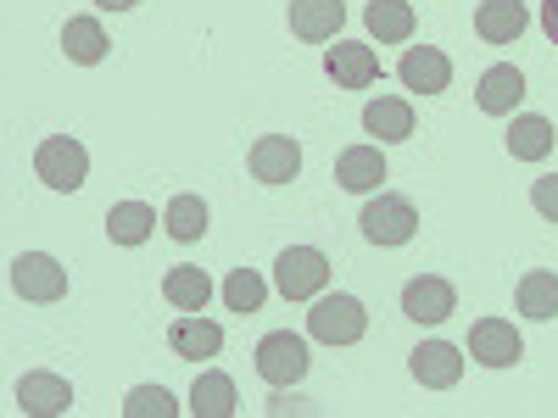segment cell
<instances>
[{"mask_svg": "<svg viewBox=\"0 0 558 418\" xmlns=\"http://www.w3.org/2000/svg\"><path fill=\"white\" fill-rule=\"evenodd\" d=\"M307 335L324 341V346H357L368 335V312L357 296H313V312H307Z\"/></svg>", "mask_w": 558, "mask_h": 418, "instance_id": "1", "label": "cell"}, {"mask_svg": "<svg viewBox=\"0 0 558 418\" xmlns=\"http://www.w3.org/2000/svg\"><path fill=\"white\" fill-rule=\"evenodd\" d=\"M274 285L286 302H313L330 291V257H324L318 246H291V251H279L274 262Z\"/></svg>", "mask_w": 558, "mask_h": 418, "instance_id": "2", "label": "cell"}, {"mask_svg": "<svg viewBox=\"0 0 558 418\" xmlns=\"http://www.w3.org/2000/svg\"><path fill=\"white\" fill-rule=\"evenodd\" d=\"M257 374L274 385V391H291L307 380V341L291 335V330H274L257 341Z\"/></svg>", "mask_w": 558, "mask_h": 418, "instance_id": "3", "label": "cell"}, {"mask_svg": "<svg viewBox=\"0 0 558 418\" xmlns=\"http://www.w3.org/2000/svg\"><path fill=\"white\" fill-rule=\"evenodd\" d=\"M34 173L51 184V190H78L89 179V151L73 134H51V139H39V151H34Z\"/></svg>", "mask_w": 558, "mask_h": 418, "instance_id": "4", "label": "cell"}, {"mask_svg": "<svg viewBox=\"0 0 558 418\" xmlns=\"http://www.w3.org/2000/svg\"><path fill=\"white\" fill-rule=\"evenodd\" d=\"M363 241L368 246H408L413 235H418V212H413V201L408 196H375L363 207Z\"/></svg>", "mask_w": 558, "mask_h": 418, "instance_id": "5", "label": "cell"}, {"mask_svg": "<svg viewBox=\"0 0 558 418\" xmlns=\"http://www.w3.org/2000/svg\"><path fill=\"white\" fill-rule=\"evenodd\" d=\"M12 291L23 302H62L68 296V268L51 251H23V257H12Z\"/></svg>", "mask_w": 558, "mask_h": 418, "instance_id": "6", "label": "cell"}, {"mask_svg": "<svg viewBox=\"0 0 558 418\" xmlns=\"http://www.w3.org/2000/svg\"><path fill=\"white\" fill-rule=\"evenodd\" d=\"M246 162H252V179L257 184H291L302 173V146H296L291 134H263V139H252Z\"/></svg>", "mask_w": 558, "mask_h": 418, "instance_id": "7", "label": "cell"}, {"mask_svg": "<svg viewBox=\"0 0 558 418\" xmlns=\"http://www.w3.org/2000/svg\"><path fill=\"white\" fill-rule=\"evenodd\" d=\"M470 357L481 368H514L525 357V341H520V330L508 318H481L470 330Z\"/></svg>", "mask_w": 558, "mask_h": 418, "instance_id": "8", "label": "cell"}, {"mask_svg": "<svg viewBox=\"0 0 558 418\" xmlns=\"http://www.w3.org/2000/svg\"><path fill=\"white\" fill-rule=\"evenodd\" d=\"M17 407L34 418H62V413H73V385L62 374H51V368H34V374L17 380Z\"/></svg>", "mask_w": 558, "mask_h": 418, "instance_id": "9", "label": "cell"}, {"mask_svg": "<svg viewBox=\"0 0 558 418\" xmlns=\"http://www.w3.org/2000/svg\"><path fill=\"white\" fill-rule=\"evenodd\" d=\"M402 312L413 323H441V318L458 312V291L447 285V279H436V273H418V279L402 285Z\"/></svg>", "mask_w": 558, "mask_h": 418, "instance_id": "10", "label": "cell"}, {"mask_svg": "<svg viewBox=\"0 0 558 418\" xmlns=\"http://www.w3.org/2000/svg\"><path fill=\"white\" fill-rule=\"evenodd\" d=\"M397 78H402V89H413V96H441V89L452 84V62H447V51H436V45H413V51L397 62Z\"/></svg>", "mask_w": 558, "mask_h": 418, "instance_id": "11", "label": "cell"}, {"mask_svg": "<svg viewBox=\"0 0 558 418\" xmlns=\"http://www.w3.org/2000/svg\"><path fill=\"white\" fill-rule=\"evenodd\" d=\"M324 73L336 78V89H368L380 78V57H375V45H330V57H324Z\"/></svg>", "mask_w": 558, "mask_h": 418, "instance_id": "12", "label": "cell"}, {"mask_svg": "<svg viewBox=\"0 0 558 418\" xmlns=\"http://www.w3.org/2000/svg\"><path fill=\"white\" fill-rule=\"evenodd\" d=\"M408 368H413V380L425 385V391H452L463 380V352L447 346V341H425V346L408 357Z\"/></svg>", "mask_w": 558, "mask_h": 418, "instance_id": "13", "label": "cell"}, {"mask_svg": "<svg viewBox=\"0 0 558 418\" xmlns=\"http://www.w3.org/2000/svg\"><path fill=\"white\" fill-rule=\"evenodd\" d=\"M168 346H173V357H184V362H202V357H218V352H223V330H218L213 318H202V312H184V318H173Z\"/></svg>", "mask_w": 558, "mask_h": 418, "instance_id": "14", "label": "cell"}, {"mask_svg": "<svg viewBox=\"0 0 558 418\" xmlns=\"http://www.w3.org/2000/svg\"><path fill=\"white\" fill-rule=\"evenodd\" d=\"M347 23V0H291V34L307 45L336 39Z\"/></svg>", "mask_w": 558, "mask_h": 418, "instance_id": "15", "label": "cell"}, {"mask_svg": "<svg viewBox=\"0 0 558 418\" xmlns=\"http://www.w3.org/2000/svg\"><path fill=\"white\" fill-rule=\"evenodd\" d=\"M525 28H531L525 0H481V7H475V34L486 45H514Z\"/></svg>", "mask_w": 558, "mask_h": 418, "instance_id": "16", "label": "cell"}, {"mask_svg": "<svg viewBox=\"0 0 558 418\" xmlns=\"http://www.w3.org/2000/svg\"><path fill=\"white\" fill-rule=\"evenodd\" d=\"M520 96H525V73H520V67H508V62H497V67L481 73L475 107H481L486 118H508V112L520 107Z\"/></svg>", "mask_w": 558, "mask_h": 418, "instance_id": "17", "label": "cell"}, {"mask_svg": "<svg viewBox=\"0 0 558 418\" xmlns=\"http://www.w3.org/2000/svg\"><path fill=\"white\" fill-rule=\"evenodd\" d=\"M363 128L380 139V146H402V139H413V101L402 96H380L363 107Z\"/></svg>", "mask_w": 558, "mask_h": 418, "instance_id": "18", "label": "cell"}, {"mask_svg": "<svg viewBox=\"0 0 558 418\" xmlns=\"http://www.w3.org/2000/svg\"><path fill=\"white\" fill-rule=\"evenodd\" d=\"M380 179H386V157H380V146H352V151L336 157V184H341V190H352V196L380 190Z\"/></svg>", "mask_w": 558, "mask_h": 418, "instance_id": "19", "label": "cell"}, {"mask_svg": "<svg viewBox=\"0 0 558 418\" xmlns=\"http://www.w3.org/2000/svg\"><path fill=\"white\" fill-rule=\"evenodd\" d=\"M553 123L542 112H520L514 123H508V157L514 162H547L553 157Z\"/></svg>", "mask_w": 558, "mask_h": 418, "instance_id": "20", "label": "cell"}, {"mask_svg": "<svg viewBox=\"0 0 558 418\" xmlns=\"http://www.w3.org/2000/svg\"><path fill=\"white\" fill-rule=\"evenodd\" d=\"M363 23H368V34H375L380 45H402V39H413V28H418L413 0H368Z\"/></svg>", "mask_w": 558, "mask_h": 418, "instance_id": "21", "label": "cell"}, {"mask_svg": "<svg viewBox=\"0 0 558 418\" xmlns=\"http://www.w3.org/2000/svg\"><path fill=\"white\" fill-rule=\"evenodd\" d=\"M162 296H168L179 312H207V302H213V279H207L202 268H191V262H173V268L162 273Z\"/></svg>", "mask_w": 558, "mask_h": 418, "instance_id": "22", "label": "cell"}, {"mask_svg": "<svg viewBox=\"0 0 558 418\" xmlns=\"http://www.w3.org/2000/svg\"><path fill=\"white\" fill-rule=\"evenodd\" d=\"M107 28L96 23V17H68V28H62V51H68V62H78V67H101L107 62Z\"/></svg>", "mask_w": 558, "mask_h": 418, "instance_id": "23", "label": "cell"}, {"mask_svg": "<svg viewBox=\"0 0 558 418\" xmlns=\"http://www.w3.org/2000/svg\"><path fill=\"white\" fill-rule=\"evenodd\" d=\"M107 235H112V246H146L157 235V212L146 201H118L107 212Z\"/></svg>", "mask_w": 558, "mask_h": 418, "instance_id": "24", "label": "cell"}, {"mask_svg": "<svg viewBox=\"0 0 558 418\" xmlns=\"http://www.w3.org/2000/svg\"><path fill=\"white\" fill-rule=\"evenodd\" d=\"M235 407H241V396H235V380L229 374H202L196 380V391H191V413L196 418H235Z\"/></svg>", "mask_w": 558, "mask_h": 418, "instance_id": "25", "label": "cell"}, {"mask_svg": "<svg viewBox=\"0 0 558 418\" xmlns=\"http://www.w3.org/2000/svg\"><path fill=\"white\" fill-rule=\"evenodd\" d=\"M162 229L179 241V246H191V241H202L207 235V201L202 196H191V190H179L173 201H168V212H162Z\"/></svg>", "mask_w": 558, "mask_h": 418, "instance_id": "26", "label": "cell"}, {"mask_svg": "<svg viewBox=\"0 0 558 418\" xmlns=\"http://www.w3.org/2000/svg\"><path fill=\"white\" fill-rule=\"evenodd\" d=\"M514 302H520V312H525V318H536V323L558 318V273H547V268H531V273L520 279Z\"/></svg>", "mask_w": 558, "mask_h": 418, "instance_id": "27", "label": "cell"}, {"mask_svg": "<svg viewBox=\"0 0 558 418\" xmlns=\"http://www.w3.org/2000/svg\"><path fill=\"white\" fill-rule=\"evenodd\" d=\"M263 296H268V285H263L252 268H235V273L223 279V302H229V312H257Z\"/></svg>", "mask_w": 558, "mask_h": 418, "instance_id": "28", "label": "cell"}, {"mask_svg": "<svg viewBox=\"0 0 558 418\" xmlns=\"http://www.w3.org/2000/svg\"><path fill=\"white\" fill-rule=\"evenodd\" d=\"M173 413H179V402L162 385H134L123 396V418H173Z\"/></svg>", "mask_w": 558, "mask_h": 418, "instance_id": "29", "label": "cell"}, {"mask_svg": "<svg viewBox=\"0 0 558 418\" xmlns=\"http://www.w3.org/2000/svg\"><path fill=\"white\" fill-rule=\"evenodd\" d=\"M531 207H536L547 223H558V173H547V179L531 184Z\"/></svg>", "mask_w": 558, "mask_h": 418, "instance_id": "30", "label": "cell"}, {"mask_svg": "<svg viewBox=\"0 0 558 418\" xmlns=\"http://www.w3.org/2000/svg\"><path fill=\"white\" fill-rule=\"evenodd\" d=\"M542 28H547V39L558 45V0H542Z\"/></svg>", "mask_w": 558, "mask_h": 418, "instance_id": "31", "label": "cell"}, {"mask_svg": "<svg viewBox=\"0 0 558 418\" xmlns=\"http://www.w3.org/2000/svg\"><path fill=\"white\" fill-rule=\"evenodd\" d=\"M101 12H129V7H140V0H96Z\"/></svg>", "mask_w": 558, "mask_h": 418, "instance_id": "32", "label": "cell"}]
</instances>
